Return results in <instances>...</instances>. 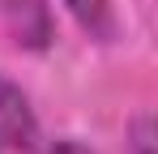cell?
Wrapping results in <instances>:
<instances>
[{
	"mask_svg": "<svg viewBox=\"0 0 158 154\" xmlns=\"http://www.w3.org/2000/svg\"><path fill=\"white\" fill-rule=\"evenodd\" d=\"M64 9L77 17V26L98 39V43H115L120 34V13H115V0H64Z\"/></svg>",
	"mask_w": 158,
	"mask_h": 154,
	"instance_id": "7a4b0ae2",
	"label": "cell"
},
{
	"mask_svg": "<svg viewBox=\"0 0 158 154\" xmlns=\"http://www.w3.org/2000/svg\"><path fill=\"white\" fill-rule=\"evenodd\" d=\"M52 154H85V150H81V146H73V141H64V146H56Z\"/></svg>",
	"mask_w": 158,
	"mask_h": 154,
	"instance_id": "277c9868",
	"label": "cell"
},
{
	"mask_svg": "<svg viewBox=\"0 0 158 154\" xmlns=\"http://www.w3.org/2000/svg\"><path fill=\"white\" fill-rule=\"evenodd\" d=\"M39 141V120L17 81L0 73V154H30Z\"/></svg>",
	"mask_w": 158,
	"mask_h": 154,
	"instance_id": "6da1fadb",
	"label": "cell"
},
{
	"mask_svg": "<svg viewBox=\"0 0 158 154\" xmlns=\"http://www.w3.org/2000/svg\"><path fill=\"white\" fill-rule=\"evenodd\" d=\"M128 154H154V120L141 111L128 128Z\"/></svg>",
	"mask_w": 158,
	"mask_h": 154,
	"instance_id": "3957f363",
	"label": "cell"
}]
</instances>
